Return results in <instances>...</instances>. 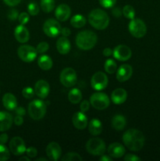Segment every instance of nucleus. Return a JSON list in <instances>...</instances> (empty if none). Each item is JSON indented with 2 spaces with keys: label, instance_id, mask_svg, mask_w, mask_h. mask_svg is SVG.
I'll use <instances>...</instances> for the list:
<instances>
[{
  "label": "nucleus",
  "instance_id": "nucleus-1",
  "mask_svg": "<svg viewBox=\"0 0 160 161\" xmlns=\"http://www.w3.org/2000/svg\"><path fill=\"white\" fill-rule=\"evenodd\" d=\"M122 142L127 149L136 152L144 147L145 138L141 130L133 128L129 129L124 133Z\"/></svg>",
  "mask_w": 160,
  "mask_h": 161
},
{
  "label": "nucleus",
  "instance_id": "nucleus-2",
  "mask_svg": "<svg viewBox=\"0 0 160 161\" xmlns=\"http://www.w3.org/2000/svg\"><path fill=\"white\" fill-rule=\"evenodd\" d=\"M97 42V36L95 32L89 30L82 31L78 33L75 38L77 47L83 50H89L93 48Z\"/></svg>",
  "mask_w": 160,
  "mask_h": 161
},
{
  "label": "nucleus",
  "instance_id": "nucleus-3",
  "mask_svg": "<svg viewBox=\"0 0 160 161\" xmlns=\"http://www.w3.org/2000/svg\"><path fill=\"white\" fill-rule=\"evenodd\" d=\"M88 20L92 27L97 30H104L109 25L108 14L101 9H93L88 16Z\"/></svg>",
  "mask_w": 160,
  "mask_h": 161
},
{
  "label": "nucleus",
  "instance_id": "nucleus-4",
  "mask_svg": "<svg viewBox=\"0 0 160 161\" xmlns=\"http://www.w3.org/2000/svg\"><path fill=\"white\" fill-rule=\"evenodd\" d=\"M30 117L34 120H39L46 113V105L42 100H34L30 102L28 108Z\"/></svg>",
  "mask_w": 160,
  "mask_h": 161
},
{
  "label": "nucleus",
  "instance_id": "nucleus-5",
  "mask_svg": "<svg viewBox=\"0 0 160 161\" xmlns=\"http://www.w3.org/2000/svg\"><path fill=\"white\" fill-rule=\"evenodd\" d=\"M86 151L93 156H101L106 151L105 142L99 138H92L86 142Z\"/></svg>",
  "mask_w": 160,
  "mask_h": 161
},
{
  "label": "nucleus",
  "instance_id": "nucleus-6",
  "mask_svg": "<svg viewBox=\"0 0 160 161\" xmlns=\"http://www.w3.org/2000/svg\"><path fill=\"white\" fill-rule=\"evenodd\" d=\"M90 105L97 110H104L110 105V98L106 94L102 92H96L89 97Z\"/></svg>",
  "mask_w": 160,
  "mask_h": 161
},
{
  "label": "nucleus",
  "instance_id": "nucleus-7",
  "mask_svg": "<svg viewBox=\"0 0 160 161\" xmlns=\"http://www.w3.org/2000/svg\"><path fill=\"white\" fill-rule=\"evenodd\" d=\"M129 31L135 38L144 37L147 33V26L141 19H132L129 24Z\"/></svg>",
  "mask_w": 160,
  "mask_h": 161
},
{
  "label": "nucleus",
  "instance_id": "nucleus-8",
  "mask_svg": "<svg viewBox=\"0 0 160 161\" xmlns=\"http://www.w3.org/2000/svg\"><path fill=\"white\" fill-rule=\"evenodd\" d=\"M36 48L30 45H22L17 50L19 58L24 62H32L37 57Z\"/></svg>",
  "mask_w": 160,
  "mask_h": 161
},
{
  "label": "nucleus",
  "instance_id": "nucleus-9",
  "mask_svg": "<svg viewBox=\"0 0 160 161\" xmlns=\"http://www.w3.org/2000/svg\"><path fill=\"white\" fill-rule=\"evenodd\" d=\"M60 81L66 87H72L76 84L77 74L72 68L63 69L60 75Z\"/></svg>",
  "mask_w": 160,
  "mask_h": 161
},
{
  "label": "nucleus",
  "instance_id": "nucleus-10",
  "mask_svg": "<svg viewBox=\"0 0 160 161\" xmlns=\"http://www.w3.org/2000/svg\"><path fill=\"white\" fill-rule=\"evenodd\" d=\"M43 31L49 37H56L61 33V26L55 19H48L43 25Z\"/></svg>",
  "mask_w": 160,
  "mask_h": 161
},
{
  "label": "nucleus",
  "instance_id": "nucleus-11",
  "mask_svg": "<svg viewBox=\"0 0 160 161\" xmlns=\"http://www.w3.org/2000/svg\"><path fill=\"white\" fill-rule=\"evenodd\" d=\"M91 86L96 91H102L107 87L108 84V76L103 72H97L94 73L91 78Z\"/></svg>",
  "mask_w": 160,
  "mask_h": 161
},
{
  "label": "nucleus",
  "instance_id": "nucleus-12",
  "mask_svg": "<svg viewBox=\"0 0 160 161\" xmlns=\"http://www.w3.org/2000/svg\"><path fill=\"white\" fill-rule=\"evenodd\" d=\"M9 150L13 155H23L26 152V146L24 141L20 137H13L9 142Z\"/></svg>",
  "mask_w": 160,
  "mask_h": 161
},
{
  "label": "nucleus",
  "instance_id": "nucleus-13",
  "mask_svg": "<svg viewBox=\"0 0 160 161\" xmlns=\"http://www.w3.org/2000/svg\"><path fill=\"white\" fill-rule=\"evenodd\" d=\"M113 56L120 61H128L132 56V51L129 47L125 45H119L113 50Z\"/></svg>",
  "mask_w": 160,
  "mask_h": 161
},
{
  "label": "nucleus",
  "instance_id": "nucleus-14",
  "mask_svg": "<svg viewBox=\"0 0 160 161\" xmlns=\"http://www.w3.org/2000/svg\"><path fill=\"white\" fill-rule=\"evenodd\" d=\"M133 75V68L128 64H124L118 69L116 72V79L118 81L123 83L131 78Z\"/></svg>",
  "mask_w": 160,
  "mask_h": 161
},
{
  "label": "nucleus",
  "instance_id": "nucleus-15",
  "mask_svg": "<svg viewBox=\"0 0 160 161\" xmlns=\"http://www.w3.org/2000/svg\"><path fill=\"white\" fill-rule=\"evenodd\" d=\"M35 93L39 98H45L50 94V87L48 82L44 80H39L35 85Z\"/></svg>",
  "mask_w": 160,
  "mask_h": 161
},
{
  "label": "nucleus",
  "instance_id": "nucleus-16",
  "mask_svg": "<svg viewBox=\"0 0 160 161\" xmlns=\"http://www.w3.org/2000/svg\"><path fill=\"white\" fill-rule=\"evenodd\" d=\"M46 155L50 160L56 161L61 158V148L58 143L55 142H52L46 146Z\"/></svg>",
  "mask_w": 160,
  "mask_h": 161
},
{
  "label": "nucleus",
  "instance_id": "nucleus-17",
  "mask_svg": "<svg viewBox=\"0 0 160 161\" xmlns=\"http://www.w3.org/2000/svg\"><path fill=\"white\" fill-rule=\"evenodd\" d=\"M72 124L78 130H84L88 125L87 116L83 112L75 113L72 116Z\"/></svg>",
  "mask_w": 160,
  "mask_h": 161
},
{
  "label": "nucleus",
  "instance_id": "nucleus-18",
  "mask_svg": "<svg viewBox=\"0 0 160 161\" xmlns=\"http://www.w3.org/2000/svg\"><path fill=\"white\" fill-rule=\"evenodd\" d=\"M13 119L8 112H0V132H4L12 127Z\"/></svg>",
  "mask_w": 160,
  "mask_h": 161
},
{
  "label": "nucleus",
  "instance_id": "nucleus-19",
  "mask_svg": "<svg viewBox=\"0 0 160 161\" xmlns=\"http://www.w3.org/2000/svg\"><path fill=\"white\" fill-rule=\"evenodd\" d=\"M14 36H15V39H17V42H20V43H25L29 40L30 34L28 28L24 25H20L15 28Z\"/></svg>",
  "mask_w": 160,
  "mask_h": 161
},
{
  "label": "nucleus",
  "instance_id": "nucleus-20",
  "mask_svg": "<svg viewBox=\"0 0 160 161\" xmlns=\"http://www.w3.org/2000/svg\"><path fill=\"white\" fill-rule=\"evenodd\" d=\"M72 11L71 8L66 4H61L56 7L55 10L56 18L60 21H65L70 17Z\"/></svg>",
  "mask_w": 160,
  "mask_h": 161
},
{
  "label": "nucleus",
  "instance_id": "nucleus-21",
  "mask_svg": "<svg viewBox=\"0 0 160 161\" xmlns=\"http://www.w3.org/2000/svg\"><path fill=\"white\" fill-rule=\"evenodd\" d=\"M108 155L113 158H121L125 154V150L122 144L118 142L112 143L108 148Z\"/></svg>",
  "mask_w": 160,
  "mask_h": 161
},
{
  "label": "nucleus",
  "instance_id": "nucleus-22",
  "mask_svg": "<svg viewBox=\"0 0 160 161\" xmlns=\"http://www.w3.org/2000/svg\"><path fill=\"white\" fill-rule=\"evenodd\" d=\"M111 101L115 105H122L126 101L127 92L122 88H117L111 93Z\"/></svg>",
  "mask_w": 160,
  "mask_h": 161
},
{
  "label": "nucleus",
  "instance_id": "nucleus-23",
  "mask_svg": "<svg viewBox=\"0 0 160 161\" xmlns=\"http://www.w3.org/2000/svg\"><path fill=\"white\" fill-rule=\"evenodd\" d=\"M3 106L7 110H9V111L15 110V108L17 107V98L11 93H6L3 97Z\"/></svg>",
  "mask_w": 160,
  "mask_h": 161
},
{
  "label": "nucleus",
  "instance_id": "nucleus-24",
  "mask_svg": "<svg viewBox=\"0 0 160 161\" xmlns=\"http://www.w3.org/2000/svg\"><path fill=\"white\" fill-rule=\"evenodd\" d=\"M56 46L57 51L63 55L67 54L71 50L70 41L67 39V37H64V36L58 39V40L56 41Z\"/></svg>",
  "mask_w": 160,
  "mask_h": 161
},
{
  "label": "nucleus",
  "instance_id": "nucleus-25",
  "mask_svg": "<svg viewBox=\"0 0 160 161\" xmlns=\"http://www.w3.org/2000/svg\"><path fill=\"white\" fill-rule=\"evenodd\" d=\"M111 126L115 130H122L126 126V119L122 115H115L111 119Z\"/></svg>",
  "mask_w": 160,
  "mask_h": 161
},
{
  "label": "nucleus",
  "instance_id": "nucleus-26",
  "mask_svg": "<svg viewBox=\"0 0 160 161\" xmlns=\"http://www.w3.org/2000/svg\"><path fill=\"white\" fill-rule=\"evenodd\" d=\"M103 130V126H102L100 120L97 119H91L89 124V131L93 136H97L100 135Z\"/></svg>",
  "mask_w": 160,
  "mask_h": 161
},
{
  "label": "nucleus",
  "instance_id": "nucleus-27",
  "mask_svg": "<svg viewBox=\"0 0 160 161\" xmlns=\"http://www.w3.org/2000/svg\"><path fill=\"white\" fill-rule=\"evenodd\" d=\"M38 64L41 69L44 71H48L53 67V61L48 55H42L38 59Z\"/></svg>",
  "mask_w": 160,
  "mask_h": 161
},
{
  "label": "nucleus",
  "instance_id": "nucleus-28",
  "mask_svg": "<svg viewBox=\"0 0 160 161\" xmlns=\"http://www.w3.org/2000/svg\"><path fill=\"white\" fill-rule=\"evenodd\" d=\"M67 97H68V100L71 103L78 104L83 98V94L78 88H73L69 91Z\"/></svg>",
  "mask_w": 160,
  "mask_h": 161
},
{
  "label": "nucleus",
  "instance_id": "nucleus-29",
  "mask_svg": "<svg viewBox=\"0 0 160 161\" xmlns=\"http://www.w3.org/2000/svg\"><path fill=\"white\" fill-rule=\"evenodd\" d=\"M86 18L82 14H76V15L73 16L71 19V25L75 28H83L86 25Z\"/></svg>",
  "mask_w": 160,
  "mask_h": 161
},
{
  "label": "nucleus",
  "instance_id": "nucleus-30",
  "mask_svg": "<svg viewBox=\"0 0 160 161\" xmlns=\"http://www.w3.org/2000/svg\"><path fill=\"white\" fill-rule=\"evenodd\" d=\"M40 6L42 11L45 13H50L54 9L55 1L54 0H41Z\"/></svg>",
  "mask_w": 160,
  "mask_h": 161
},
{
  "label": "nucleus",
  "instance_id": "nucleus-31",
  "mask_svg": "<svg viewBox=\"0 0 160 161\" xmlns=\"http://www.w3.org/2000/svg\"><path fill=\"white\" fill-rule=\"evenodd\" d=\"M104 70L107 73L113 74L117 71V64L113 59H108L104 63Z\"/></svg>",
  "mask_w": 160,
  "mask_h": 161
},
{
  "label": "nucleus",
  "instance_id": "nucleus-32",
  "mask_svg": "<svg viewBox=\"0 0 160 161\" xmlns=\"http://www.w3.org/2000/svg\"><path fill=\"white\" fill-rule=\"evenodd\" d=\"M122 14H123V15L126 18L132 20V19H133L135 17L136 13H135V9L133 6H130V5H126L122 9Z\"/></svg>",
  "mask_w": 160,
  "mask_h": 161
},
{
  "label": "nucleus",
  "instance_id": "nucleus-33",
  "mask_svg": "<svg viewBox=\"0 0 160 161\" xmlns=\"http://www.w3.org/2000/svg\"><path fill=\"white\" fill-rule=\"evenodd\" d=\"M61 160L63 161H75V160H78V161H82L83 160V158L81 157V156L79 154L76 153H66L64 157L61 158Z\"/></svg>",
  "mask_w": 160,
  "mask_h": 161
},
{
  "label": "nucleus",
  "instance_id": "nucleus-34",
  "mask_svg": "<svg viewBox=\"0 0 160 161\" xmlns=\"http://www.w3.org/2000/svg\"><path fill=\"white\" fill-rule=\"evenodd\" d=\"M9 150L4 144L0 143V161H6L9 159Z\"/></svg>",
  "mask_w": 160,
  "mask_h": 161
},
{
  "label": "nucleus",
  "instance_id": "nucleus-35",
  "mask_svg": "<svg viewBox=\"0 0 160 161\" xmlns=\"http://www.w3.org/2000/svg\"><path fill=\"white\" fill-rule=\"evenodd\" d=\"M28 12L30 15L35 16L39 13V6L35 3H31L28 6Z\"/></svg>",
  "mask_w": 160,
  "mask_h": 161
},
{
  "label": "nucleus",
  "instance_id": "nucleus-36",
  "mask_svg": "<svg viewBox=\"0 0 160 161\" xmlns=\"http://www.w3.org/2000/svg\"><path fill=\"white\" fill-rule=\"evenodd\" d=\"M35 94V90L32 89L31 87H25L22 91V95L25 97L26 99L32 98L34 95Z\"/></svg>",
  "mask_w": 160,
  "mask_h": 161
},
{
  "label": "nucleus",
  "instance_id": "nucleus-37",
  "mask_svg": "<svg viewBox=\"0 0 160 161\" xmlns=\"http://www.w3.org/2000/svg\"><path fill=\"white\" fill-rule=\"evenodd\" d=\"M49 48H50L49 43H47L46 42H41L40 43L38 44L36 50L39 53H44L49 50Z\"/></svg>",
  "mask_w": 160,
  "mask_h": 161
},
{
  "label": "nucleus",
  "instance_id": "nucleus-38",
  "mask_svg": "<svg viewBox=\"0 0 160 161\" xmlns=\"http://www.w3.org/2000/svg\"><path fill=\"white\" fill-rule=\"evenodd\" d=\"M29 19H30V17H29V14H28V13L23 12L20 14H19L18 20L19 22H20V25H25L28 21H29Z\"/></svg>",
  "mask_w": 160,
  "mask_h": 161
},
{
  "label": "nucleus",
  "instance_id": "nucleus-39",
  "mask_svg": "<svg viewBox=\"0 0 160 161\" xmlns=\"http://www.w3.org/2000/svg\"><path fill=\"white\" fill-rule=\"evenodd\" d=\"M117 0H99V3L103 7L111 8L115 6Z\"/></svg>",
  "mask_w": 160,
  "mask_h": 161
},
{
  "label": "nucleus",
  "instance_id": "nucleus-40",
  "mask_svg": "<svg viewBox=\"0 0 160 161\" xmlns=\"http://www.w3.org/2000/svg\"><path fill=\"white\" fill-rule=\"evenodd\" d=\"M7 17L10 20H17V19H18V17H19L18 11L15 9H9V12H8L7 14Z\"/></svg>",
  "mask_w": 160,
  "mask_h": 161
},
{
  "label": "nucleus",
  "instance_id": "nucleus-41",
  "mask_svg": "<svg viewBox=\"0 0 160 161\" xmlns=\"http://www.w3.org/2000/svg\"><path fill=\"white\" fill-rule=\"evenodd\" d=\"M25 153H27V156H28V157H29L30 158H34V157H35L38 154L37 149H36L35 147L27 148L26 152Z\"/></svg>",
  "mask_w": 160,
  "mask_h": 161
},
{
  "label": "nucleus",
  "instance_id": "nucleus-42",
  "mask_svg": "<svg viewBox=\"0 0 160 161\" xmlns=\"http://www.w3.org/2000/svg\"><path fill=\"white\" fill-rule=\"evenodd\" d=\"M89 106H90V102L85 100L80 104V110H81V112H83V113H86V112L89 111Z\"/></svg>",
  "mask_w": 160,
  "mask_h": 161
},
{
  "label": "nucleus",
  "instance_id": "nucleus-43",
  "mask_svg": "<svg viewBox=\"0 0 160 161\" xmlns=\"http://www.w3.org/2000/svg\"><path fill=\"white\" fill-rule=\"evenodd\" d=\"M124 160L125 161H140L141 158L134 154H127L125 157H124Z\"/></svg>",
  "mask_w": 160,
  "mask_h": 161
},
{
  "label": "nucleus",
  "instance_id": "nucleus-44",
  "mask_svg": "<svg viewBox=\"0 0 160 161\" xmlns=\"http://www.w3.org/2000/svg\"><path fill=\"white\" fill-rule=\"evenodd\" d=\"M3 2H4L7 6L13 7V6H17V5L21 2V0H3Z\"/></svg>",
  "mask_w": 160,
  "mask_h": 161
},
{
  "label": "nucleus",
  "instance_id": "nucleus-45",
  "mask_svg": "<svg viewBox=\"0 0 160 161\" xmlns=\"http://www.w3.org/2000/svg\"><path fill=\"white\" fill-rule=\"evenodd\" d=\"M13 122H14V124H15V125L21 126L24 123V119H23V117H22V116L17 115V116H15V118H14Z\"/></svg>",
  "mask_w": 160,
  "mask_h": 161
},
{
  "label": "nucleus",
  "instance_id": "nucleus-46",
  "mask_svg": "<svg viewBox=\"0 0 160 161\" xmlns=\"http://www.w3.org/2000/svg\"><path fill=\"white\" fill-rule=\"evenodd\" d=\"M112 14L115 17H120L121 16H122V10H121L120 8L116 7L112 9Z\"/></svg>",
  "mask_w": 160,
  "mask_h": 161
},
{
  "label": "nucleus",
  "instance_id": "nucleus-47",
  "mask_svg": "<svg viewBox=\"0 0 160 161\" xmlns=\"http://www.w3.org/2000/svg\"><path fill=\"white\" fill-rule=\"evenodd\" d=\"M15 113L17 115H19V116H24L25 113H26V111H25L24 108L23 107H17L15 108Z\"/></svg>",
  "mask_w": 160,
  "mask_h": 161
},
{
  "label": "nucleus",
  "instance_id": "nucleus-48",
  "mask_svg": "<svg viewBox=\"0 0 160 161\" xmlns=\"http://www.w3.org/2000/svg\"><path fill=\"white\" fill-rule=\"evenodd\" d=\"M61 35L64 37H67L71 35V30L69 29L68 28H61Z\"/></svg>",
  "mask_w": 160,
  "mask_h": 161
},
{
  "label": "nucleus",
  "instance_id": "nucleus-49",
  "mask_svg": "<svg viewBox=\"0 0 160 161\" xmlns=\"http://www.w3.org/2000/svg\"><path fill=\"white\" fill-rule=\"evenodd\" d=\"M8 141V135L6 134H2L0 135V143L1 144H6Z\"/></svg>",
  "mask_w": 160,
  "mask_h": 161
},
{
  "label": "nucleus",
  "instance_id": "nucleus-50",
  "mask_svg": "<svg viewBox=\"0 0 160 161\" xmlns=\"http://www.w3.org/2000/svg\"><path fill=\"white\" fill-rule=\"evenodd\" d=\"M112 53H113V51L111 50V48H109V47H107V48L104 49V50H103L104 56L110 57L111 54H112Z\"/></svg>",
  "mask_w": 160,
  "mask_h": 161
},
{
  "label": "nucleus",
  "instance_id": "nucleus-51",
  "mask_svg": "<svg viewBox=\"0 0 160 161\" xmlns=\"http://www.w3.org/2000/svg\"><path fill=\"white\" fill-rule=\"evenodd\" d=\"M100 161H112L111 157H110L109 155H101V157L100 158Z\"/></svg>",
  "mask_w": 160,
  "mask_h": 161
},
{
  "label": "nucleus",
  "instance_id": "nucleus-52",
  "mask_svg": "<svg viewBox=\"0 0 160 161\" xmlns=\"http://www.w3.org/2000/svg\"><path fill=\"white\" fill-rule=\"evenodd\" d=\"M20 161H22V160H25V161H29L30 159H29V157H20Z\"/></svg>",
  "mask_w": 160,
  "mask_h": 161
},
{
  "label": "nucleus",
  "instance_id": "nucleus-53",
  "mask_svg": "<svg viewBox=\"0 0 160 161\" xmlns=\"http://www.w3.org/2000/svg\"><path fill=\"white\" fill-rule=\"evenodd\" d=\"M36 160H44V161H46L47 159H45V158H39V159H36Z\"/></svg>",
  "mask_w": 160,
  "mask_h": 161
}]
</instances>
